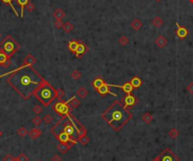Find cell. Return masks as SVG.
<instances>
[{
	"instance_id": "cell-2",
	"label": "cell",
	"mask_w": 193,
	"mask_h": 161,
	"mask_svg": "<svg viewBox=\"0 0 193 161\" xmlns=\"http://www.w3.org/2000/svg\"><path fill=\"white\" fill-rule=\"evenodd\" d=\"M132 117V113L124 107L121 100H115L104 113H102V118L116 132L122 129Z\"/></svg>"
},
{
	"instance_id": "cell-46",
	"label": "cell",
	"mask_w": 193,
	"mask_h": 161,
	"mask_svg": "<svg viewBox=\"0 0 193 161\" xmlns=\"http://www.w3.org/2000/svg\"><path fill=\"white\" fill-rule=\"evenodd\" d=\"M155 1H156V2H161V0H155Z\"/></svg>"
},
{
	"instance_id": "cell-34",
	"label": "cell",
	"mask_w": 193,
	"mask_h": 161,
	"mask_svg": "<svg viewBox=\"0 0 193 161\" xmlns=\"http://www.w3.org/2000/svg\"><path fill=\"white\" fill-rule=\"evenodd\" d=\"M119 44L122 46H125L129 44V39L127 37V36H124V35H122L120 39H119Z\"/></svg>"
},
{
	"instance_id": "cell-6",
	"label": "cell",
	"mask_w": 193,
	"mask_h": 161,
	"mask_svg": "<svg viewBox=\"0 0 193 161\" xmlns=\"http://www.w3.org/2000/svg\"><path fill=\"white\" fill-rule=\"evenodd\" d=\"M161 161H180V158L174 153L171 149H165L161 155H158Z\"/></svg>"
},
{
	"instance_id": "cell-23",
	"label": "cell",
	"mask_w": 193,
	"mask_h": 161,
	"mask_svg": "<svg viewBox=\"0 0 193 161\" xmlns=\"http://www.w3.org/2000/svg\"><path fill=\"white\" fill-rule=\"evenodd\" d=\"M78 45H79V42L76 41V39H71L70 42L68 43V47H69L70 52H72V53H75V52H76Z\"/></svg>"
},
{
	"instance_id": "cell-8",
	"label": "cell",
	"mask_w": 193,
	"mask_h": 161,
	"mask_svg": "<svg viewBox=\"0 0 193 161\" xmlns=\"http://www.w3.org/2000/svg\"><path fill=\"white\" fill-rule=\"evenodd\" d=\"M53 135H55V137L58 139L60 143H73V144H76V143H77V141H76V140L71 139L70 136L68 135L66 132H63V131L55 132Z\"/></svg>"
},
{
	"instance_id": "cell-32",
	"label": "cell",
	"mask_w": 193,
	"mask_h": 161,
	"mask_svg": "<svg viewBox=\"0 0 193 161\" xmlns=\"http://www.w3.org/2000/svg\"><path fill=\"white\" fill-rule=\"evenodd\" d=\"M42 122H43V118L40 117V116H35V117H33V119H32V123L36 126V127H39L40 125L42 124Z\"/></svg>"
},
{
	"instance_id": "cell-14",
	"label": "cell",
	"mask_w": 193,
	"mask_h": 161,
	"mask_svg": "<svg viewBox=\"0 0 193 161\" xmlns=\"http://www.w3.org/2000/svg\"><path fill=\"white\" fill-rule=\"evenodd\" d=\"M72 145H73V143H60V144H58L59 152L60 153H67Z\"/></svg>"
},
{
	"instance_id": "cell-21",
	"label": "cell",
	"mask_w": 193,
	"mask_h": 161,
	"mask_svg": "<svg viewBox=\"0 0 193 161\" xmlns=\"http://www.w3.org/2000/svg\"><path fill=\"white\" fill-rule=\"evenodd\" d=\"M17 1V4L20 6V18H23V16H24V10H25V7L26 5L30 2V0H16Z\"/></svg>"
},
{
	"instance_id": "cell-30",
	"label": "cell",
	"mask_w": 193,
	"mask_h": 161,
	"mask_svg": "<svg viewBox=\"0 0 193 161\" xmlns=\"http://www.w3.org/2000/svg\"><path fill=\"white\" fill-rule=\"evenodd\" d=\"M17 135H19L20 137H25L26 135H28V130L24 127V126H22V127L17 130Z\"/></svg>"
},
{
	"instance_id": "cell-50",
	"label": "cell",
	"mask_w": 193,
	"mask_h": 161,
	"mask_svg": "<svg viewBox=\"0 0 193 161\" xmlns=\"http://www.w3.org/2000/svg\"><path fill=\"white\" fill-rule=\"evenodd\" d=\"M37 161H42V160H37Z\"/></svg>"
},
{
	"instance_id": "cell-41",
	"label": "cell",
	"mask_w": 193,
	"mask_h": 161,
	"mask_svg": "<svg viewBox=\"0 0 193 161\" xmlns=\"http://www.w3.org/2000/svg\"><path fill=\"white\" fill-rule=\"evenodd\" d=\"M26 9H27V11H30V13H32L33 10L35 9V6H34V5H33L32 2L30 1V2H28V4L26 5Z\"/></svg>"
},
{
	"instance_id": "cell-11",
	"label": "cell",
	"mask_w": 193,
	"mask_h": 161,
	"mask_svg": "<svg viewBox=\"0 0 193 161\" xmlns=\"http://www.w3.org/2000/svg\"><path fill=\"white\" fill-rule=\"evenodd\" d=\"M10 64H13L12 59L9 58L2 50H0V67L7 68V67H9Z\"/></svg>"
},
{
	"instance_id": "cell-22",
	"label": "cell",
	"mask_w": 193,
	"mask_h": 161,
	"mask_svg": "<svg viewBox=\"0 0 193 161\" xmlns=\"http://www.w3.org/2000/svg\"><path fill=\"white\" fill-rule=\"evenodd\" d=\"M131 27L135 29V31H139L142 27V21L139 18H135V19L131 21Z\"/></svg>"
},
{
	"instance_id": "cell-24",
	"label": "cell",
	"mask_w": 193,
	"mask_h": 161,
	"mask_svg": "<svg viewBox=\"0 0 193 161\" xmlns=\"http://www.w3.org/2000/svg\"><path fill=\"white\" fill-rule=\"evenodd\" d=\"M120 88H121V89H122V90L124 91L125 94H131V92H132V90L135 89V88L131 86V84H130V82H125V84H123L122 86H120Z\"/></svg>"
},
{
	"instance_id": "cell-33",
	"label": "cell",
	"mask_w": 193,
	"mask_h": 161,
	"mask_svg": "<svg viewBox=\"0 0 193 161\" xmlns=\"http://www.w3.org/2000/svg\"><path fill=\"white\" fill-rule=\"evenodd\" d=\"M64 95H66V94H64V90L63 89H61V88L57 89V91H55V98L59 99V100H61L64 97Z\"/></svg>"
},
{
	"instance_id": "cell-49",
	"label": "cell",
	"mask_w": 193,
	"mask_h": 161,
	"mask_svg": "<svg viewBox=\"0 0 193 161\" xmlns=\"http://www.w3.org/2000/svg\"><path fill=\"white\" fill-rule=\"evenodd\" d=\"M15 161H18V160H17V159H15Z\"/></svg>"
},
{
	"instance_id": "cell-43",
	"label": "cell",
	"mask_w": 193,
	"mask_h": 161,
	"mask_svg": "<svg viewBox=\"0 0 193 161\" xmlns=\"http://www.w3.org/2000/svg\"><path fill=\"white\" fill-rule=\"evenodd\" d=\"M187 90L191 94V95H193V81L192 82H190V84H187Z\"/></svg>"
},
{
	"instance_id": "cell-19",
	"label": "cell",
	"mask_w": 193,
	"mask_h": 161,
	"mask_svg": "<svg viewBox=\"0 0 193 161\" xmlns=\"http://www.w3.org/2000/svg\"><path fill=\"white\" fill-rule=\"evenodd\" d=\"M130 84H131V86H132L133 88H139V87L142 84V80L139 77L135 76V77H132L131 81H130Z\"/></svg>"
},
{
	"instance_id": "cell-27",
	"label": "cell",
	"mask_w": 193,
	"mask_h": 161,
	"mask_svg": "<svg viewBox=\"0 0 193 161\" xmlns=\"http://www.w3.org/2000/svg\"><path fill=\"white\" fill-rule=\"evenodd\" d=\"M88 95V90L84 88V87H80V88H78L77 90V96L79 98H85V97Z\"/></svg>"
},
{
	"instance_id": "cell-40",
	"label": "cell",
	"mask_w": 193,
	"mask_h": 161,
	"mask_svg": "<svg viewBox=\"0 0 193 161\" xmlns=\"http://www.w3.org/2000/svg\"><path fill=\"white\" fill-rule=\"evenodd\" d=\"M16 159H17L18 161H28V160H30V158L26 155V153H20V155L16 158Z\"/></svg>"
},
{
	"instance_id": "cell-20",
	"label": "cell",
	"mask_w": 193,
	"mask_h": 161,
	"mask_svg": "<svg viewBox=\"0 0 193 161\" xmlns=\"http://www.w3.org/2000/svg\"><path fill=\"white\" fill-rule=\"evenodd\" d=\"M53 17L55 18V19H63L64 17H66V13H64L62 9H55L54 11H53Z\"/></svg>"
},
{
	"instance_id": "cell-12",
	"label": "cell",
	"mask_w": 193,
	"mask_h": 161,
	"mask_svg": "<svg viewBox=\"0 0 193 161\" xmlns=\"http://www.w3.org/2000/svg\"><path fill=\"white\" fill-rule=\"evenodd\" d=\"M155 44L158 46L159 49H163V47H165V46L167 45V39L164 36V35H158L156 39H155Z\"/></svg>"
},
{
	"instance_id": "cell-4",
	"label": "cell",
	"mask_w": 193,
	"mask_h": 161,
	"mask_svg": "<svg viewBox=\"0 0 193 161\" xmlns=\"http://www.w3.org/2000/svg\"><path fill=\"white\" fill-rule=\"evenodd\" d=\"M1 45H2V51L5 52L10 59L14 55V53H16L19 50V44L13 39L12 35H7L5 39L2 41Z\"/></svg>"
},
{
	"instance_id": "cell-17",
	"label": "cell",
	"mask_w": 193,
	"mask_h": 161,
	"mask_svg": "<svg viewBox=\"0 0 193 161\" xmlns=\"http://www.w3.org/2000/svg\"><path fill=\"white\" fill-rule=\"evenodd\" d=\"M67 102H68V104H69V107H70L71 109L77 108V107L80 106V102H79V99H77V97L76 96L71 97L70 99H68Z\"/></svg>"
},
{
	"instance_id": "cell-13",
	"label": "cell",
	"mask_w": 193,
	"mask_h": 161,
	"mask_svg": "<svg viewBox=\"0 0 193 161\" xmlns=\"http://www.w3.org/2000/svg\"><path fill=\"white\" fill-rule=\"evenodd\" d=\"M34 63H36V59H35V57H33V54H27V55H26V58L24 59V62H23L22 67H23V68H25V67L33 65Z\"/></svg>"
},
{
	"instance_id": "cell-7",
	"label": "cell",
	"mask_w": 193,
	"mask_h": 161,
	"mask_svg": "<svg viewBox=\"0 0 193 161\" xmlns=\"http://www.w3.org/2000/svg\"><path fill=\"white\" fill-rule=\"evenodd\" d=\"M111 88H120V86H115V84H105L101 87V88H98L97 89V92L101 95V96H105V95H112V96L116 97L117 95L116 94H114V92H112V90H111Z\"/></svg>"
},
{
	"instance_id": "cell-42",
	"label": "cell",
	"mask_w": 193,
	"mask_h": 161,
	"mask_svg": "<svg viewBox=\"0 0 193 161\" xmlns=\"http://www.w3.org/2000/svg\"><path fill=\"white\" fill-rule=\"evenodd\" d=\"M4 161H15V158L10 153H7L5 157H4Z\"/></svg>"
},
{
	"instance_id": "cell-3",
	"label": "cell",
	"mask_w": 193,
	"mask_h": 161,
	"mask_svg": "<svg viewBox=\"0 0 193 161\" xmlns=\"http://www.w3.org/2000/svg\"><path fill=\"white\" fill-rule=\"evenodd\" d=\"M55 91H57V89H54L53 86H51L46 80H44L43 84L34 91L33 96L35 97L44 107H49L52 104V102L55 99Z\"/></svg>"
},
{
	"instance_id": "cell-48",
	"label": "cell",
	"mask_w": 193,
	"mask_h": 161,
	"mask_svg": "<svg viewBox=\"0 0 193 161\" xmlns=\"http://www.w3.org/2000/svg\"><path fill=\"white\" fill-rule=\"evenodd\" d=\"M0 136H1V131H0Z\"/></svg>"
},
{
	"instance_id": "cell-47",
	"label": "cell",
	"mask_w": 193,
	"mask_h": 161,
	"mask_svg": "<svg viewBox=\"0 0 193 161\" xmlns=\"http://www.w3.org/2000/svg\"><path fill=\"white\" fill-rule=\"evenodd\" d=\"M189 1H190V2H191V4H193V0H189Z\"/></svg>"
},
{
	"instance_id": "cell-37",
	"label": "cell",
	"mask_w": 193,
	"mask_h": 161,
	"mask_svg": "<svg viewBox=\"0 0 193 161\" xmlns=\"http://www.w3.org/2000/svg\"><path fill=\"white\" fill-rule=\"evenodd\" d=\"M33 112H34L36 115H40V114L43 112V107H42L41 105H35V106L33 107Z\"/></svg>"
},
{
	"instance_id": "cell-35",
	"label": "cell",
	"mask_w": 193,
	"mask_h": 161,
	"mask_svg": "<svg viewBox=\"0 0 193 161\" xmlns=\"http://www.w3.org/2000/svg\"><path fill=\"white\" fill-rule=\"evenodd\" d=\"M179 134H180V133H179V130L175 129V127H173V129L168 132V135L171 136L172 139H176V137L179 136Z\"/></svg>"
},
{
	"instance_id": "cell-18",
	"label": "cell",
	"mask_w": 193,
	"mask_h": 161,
	"mask_svg": "<svg viewBox=\"0 0 193 161\" xmlns=\"http://www.w3.org/2000/svg\"><path fill=\"white\" fill-rule=\"evenodd\" d=\"M105 84V81H104V79H102V78H95L94 80H93V82H91V86H93V88L95 89V90H97L98 88H101L103 84Z\"/></svg>"
},
{
	"instance_id": "cell-25",
	"label": "cell",
	"mask_w": 193,
	"mask_h": 161,
	"mask_svg": "<svg viewBox=\"0 0 193 161\" xmlns=\"http://www.w3.org/2000/svg\"><path fill=\"white\" fill-rule=\"evenodd\" d=\"M153 115H151V113H145V114H142L141 116V119L143 121V122L146 123V124H150V123L153 122Z\"/></svg>"
},
{
	"instance_id": "cell-10",
	"label": "cell",
	"mask_w": 193,
	"mask_h": 161,
	"mask_svg": "<svg viewBox=\"0 0 193 161\" xmlns=\"http://www.w3.org/2000/svg\"><path fill=\"white\" fill-rule=\"evenodd\" d=\"M122 104L124 105V107H127V108H130V107H132V106H135V103H137V98H135L132 94H127V96L123 98L122 100Z\"/></svg>"
},
{
	"instance_id": "cell-26",
	"label": "cell",
	"mask_w": 193,
	"mask_h": 161,
	"mask_svg": "<svg viewBox=\"0 0 193 161\" xmlns=\"http://www.w3.org/2000/svg\"><path fill=\"white\" fill-rule=\"evenodd\" d=\"M77 142H79V143H80V144H83V145H86V144H88V143H89V136L87 135V134L79 136V137L77 139Z\"/></svg>"
},
{
	"instance_id": "cell-9",
	"label": "cell",
	"mask_w": 193,
	"mask_h": 161,
	"mask_svg": "<svg viewBox=\"0 0 193 161\" xmlns=\"http://www.w3.org/2000/svg\"><path fill=\"white\" fill-rule=\"evenodd\" d=\"M175 25H176L175 34H176V36H177L179 39H185V37H187V36H189L190 32H189V29H187V27H184V26L180 25L179 23H176Z\"/></svg>"
},
{
	"instance_id": "cell-16",
	"label": "cell",
	"mask_w": 193,
	"mask_h": 161,
	"mask_svg": "<svg viewBox=\"0 0 193 161\" xmlns=\"http://www.w3.org/2000/svg\"><path fill=\"white\" fill-rule=\"evenodd\" d=\"M28 135L31 136L32 139H37V137L42 135V130L39 129V127H33L32 130L28 131Z\"/></svg>"
},
{
	"instance_id": "cell-45",
	"label": "cell",
	"mask_w": 193,
	"mask_h": 161,
	"mask_svg": "<svg viewBox=\"0 0 193 161\" xmlns=\"http://www.w3.org/2000/svg\"><path fill=\"white\" fill-rule=\"evenodd\" d=\"M153 161H161V159H159V157H156V158H155Z\"/></svg>"
},
{
	"instance_id": "cell-39",
	"label": "cell",
	"mask_w": 193,
	"mask_h": 161,
	"mask_svg": "<svg viewBox=\"0 0 193 161\" xmlns=\"http://www.w3.org/2000/svg\"><path fill=\"white\" fill-rule=\"evenodd\" d=\"M43 122H44L45 124H51V123L53 122V117H52L50 114H46V115L44 116V118H43Z\"/></svg>"
},
{
	"instance_id": "cell-36",
	"label": "cell",
	"mask_w": 193,
	"mask_h": 161,
	"mask_svg": "<svg viewBox=\"0 0 193 161\" xmlns=\"http://www.w3.org/2000/svg\"><path fill=\"white\" fill-rule=\"evenodd\" d=\"M71 78L75 79V80L80 79V78H81V72H80L79 70H73L72 72H71Z\"/></svg>"
},
{
	"instance_id": "cell-51",
	"label": "cell",
	"mask_w": 193,
	"mask_h": 161,
	"mask_svg": "<svg viewBox=\"0 0 193 161\" xmlns=\"http://www.w3.org/2000/svg\"><path fill=\"white\" fill-rule=\"evenodd\" d=\"M0 36H1V35H0Z\"/></svg>"
},
{
	"instance_id": "cell-38",
	"label": "cell",
	"mask_w": 193,
	"mask_h": 161,
	"mask_svg": "<svg viewBox=\"0 0 193 161\" xmlns=\"http://www.w3.org/2000/svg\"><path fill=\"white\" fill-rule=\"evenodd\" d=\"M63 24L64 23H62V19H55L54 20V23H53V25H54V27L55 28H62L63 27Z\"/></svg>"
},
{
	"instance_id": "cell-31",
	"label": "cell",
	"mask_w": 193,
	"mask_h": 161,
	"mask_svg": "<svg viewBox=\"0 0 193 161\" xmlns=\"http://www.w3.org/2000/svg\"><path fill=\"white\" fill-rule=\"evenodd\" d=\"M153 25H154V27L159 28V27H161V25H163V19H161V17L156 16L154 19H153Z\"/></svg>"
},
{
	"instance_id": "cell-15",
	"label": "cell",
	"mask_w": 193,
	"mask_h": 161,
	"mask_svg": "<svg viewBox=\"0 0 193 161\" xmlns=\"http://www.w3.org/2000/svg\"><path fill=\"white\" fill-rule=\"evenodd\" d=\"M86 50H87L86 45H85L83 42H79V45H78L77 50H76V52H75L76 57H77V58H81V57H83V55L85 54Z\"/></svg>"
},
{
	"instance_id": "cell-5",
	"label": "cell",
	"mask_w": 193,
	"mask_h": 161,
	"mask_svg": "<svg viewBox=\"0 0 193 161\" xmlns=\"http://www.w3.org/2000/svg\"><path fill=\"white\" fill-rule=\"evenodd\" d=\"M54 112L59 114L60 116H69L70 115V107H69V104L68 102H62V100H59L58 103L54 105L53 107Z\"/></svg>"
},
{
	"instance_id": "cell-44",
	"label": "cell",
	"mask_w": 193,
	"mask_h": 161,
	"mask_svg": "<svg viewBox=\"0 0 193 161\" xmlns=\"http://www.w3.org/2000/svg\"><path fill=\"white\" fill-rule=\"evenodd\" d=\"M51 161H61V157L59 155H54L51 158Z\"/></svg>"
},
{
	"instance_id": "cell-1",
	"label": "cell",
	"mask_w": 193,
	"mask_h": 161,
	"mask_svg": "<svg viewBox=\"0 0 193 161\" xmlns=\"http://www.w3.org/2000/svg\"><path fill=\"white\" fill-rule=\"evenodd\" d=\"M7 77V84H9L14 88V90L19 94L25 100L30 99L33 96L34 91L43 84L45 79L37 71L33 68V65L15 69L1 74L0 78Z\"/></svg>"
},
{
	"instance_id": "cell-28",
	"label": "cell",
	"mask_w": 193,
	"mask_h": 161,
	"mask_svg": "<svg viewBox=\"0 0 193 161\" xmlns=\"http://www.w3.org/2000/svg\"><path fill=\"white\" fill-rule=\"evenodd\" d=\"M73 28H75V26H73V24H71L70 21H67V23H64L63 27H62V29H63L66 33L72 32V31H73Z\"/></svg>"
},
{
	"instance_id": "cell-29",
	"label": "cell",
	"mask_w": 193,
	"mask_h": 161,
	"mask_svg": "<svg viewBox=\"0 0 193 161\" xmlns=\"http://www.w3.org/2000/svg\"><path fill=\"white\" fill-rule=\"evenodd\" d=\"M1 1H2L4 4H6V5H8V6L10 7V8L13 9L14 14H15L16 16H20L19 14H18V11H17V9H16V8H15V6L13 5V1H14V0H1Z\"/></svg>"
}]
</instances>
